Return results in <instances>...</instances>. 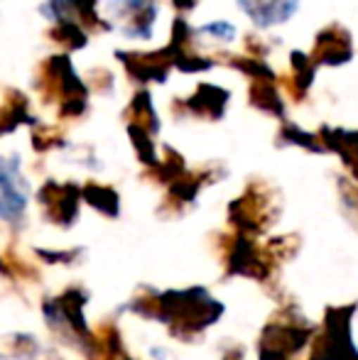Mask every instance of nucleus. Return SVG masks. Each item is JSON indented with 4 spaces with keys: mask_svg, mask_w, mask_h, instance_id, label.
Instances as JSON below:
<instances>
[{
    "mask_svg": "<svg viewBox=\"0 0 358 360\" xmlns=\"http://www.w3.org/2000/svg\"><path fill=\"white\" fill-rule=\"evenodd\" d=\"M27 206V184L20 176L18 160H0V218L15 221Z\"/></svg>",
    "mask_w": 358,
    "mask_h": 360,
    "instance_id": "obj_1",
    "label": "nucleus"
},
{
    "mask_svg": "<svg viewBox=\"0 0 358 360\" xmlns=\"http://www.w3.org/2000/svg\"><path fill=\"white\" fill-rule=\"evenodd\" d=\"M201 32H206L209 37L221 39V42H231L236 37V27H231L229 22H214V25H206L201 27Z\"/></svg>",
    "mask_w": 358,
    "mask_h": 360,
    "instance_id": "obj_3",
    "label": "nucleus"
},
{
    "mask_svg": "<svg viewBox=\"0 0 358 360\" xmlns=\"http://www.w3.org/2000/svg\"><path fill=\"white\" fill-rule=\"evenodd\" d=\"M236 3L258 27H272L285 22L297 10L300 0H236Z\"/></svg>",
    "mask_w": 358,
    "mask_h": 360,
    "instance_id": "obj_2",
    "label": "nucleus"
}]
</instances>
